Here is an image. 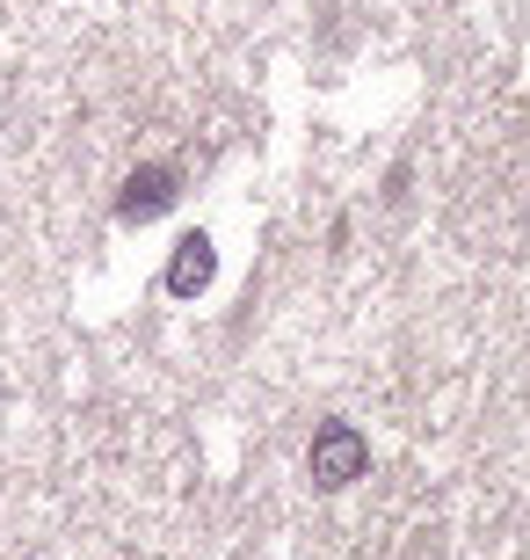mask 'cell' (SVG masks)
Masks as SVG:
<instances>
[{
    "instance_id": "1",
    "label": "cell",
    "mask_w": 530,
    "mask_h": 560,
    "mask_svg": "<svg viewBox=\"0 0 530 560\" xmlns=\"http://www.w3.org/2000/svg\"><path fill=\"white\" fill-rule=\"evenodd\" d=\"M175 197H182V175H175L167 161H145V167H131V175H123L117 219H123V226H145V219H161Z\"/></svg>"
},
{
    "instance_id": "2",
    "label": "cell",
    "mask_w": 530,
    "mask_h": 560,
    "mask_svg": "<svg viewBox=\"0 0 530 560\" xmlns=\"http://www.w3.org/2000/svg\"><path fill=\"white\" fill-rule=\"evenodd\" d=\"M370 466V444L356 422H327L320 436H313V480L320 488H349V480Z\"/></svg>"
},
{
    "instance_id": "3",
    "label": "cell",
    "mask_w": 530,
    "mask_h": 560,
    "mask_svg": "<svg viewBox=\"0 0 530 560\" xmlns=\"http://www.w3.org/2000/svg\"><path fill=\"white\" fill-rule=\"evenodd\" d=\"M211 277H219V248H211V233H182L175 255H167V291H175V299H197Z\"/></svg>"
}]
</instances>
